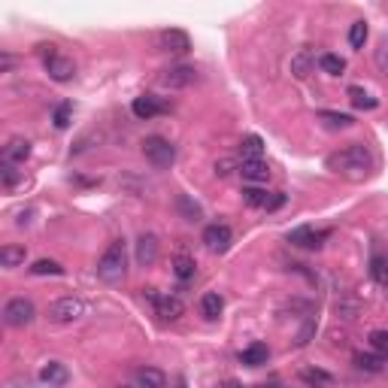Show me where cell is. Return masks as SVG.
I'll return each instance as SVG.
<instances>
[{
	"label": "cell",
	"instance_id": "obj_27",
	"mask_svg": "<svg viewBox=\"0 0 388 388\" xmlns=\"http://www.w3.org/2000/svg\"><path fill=\"white\" fill-rule=\"evenodd\" d=\"M319 67L325 70V73H331V76H343L346 61H343L340 55H334V52H325V55H319Z\"/></svg>",
	"mask_w": 388,
	"mask_h": 388
},
{
	"label": "cell",
	"instance_id": "obj_12",
	"mask_svg": "<svg viewBox=\"0 0 388 388\" xmlns=\"http://www.w3.org/2000/svg\"><path fill=\"white\" fill-rule=\"evenodd\" d=\"M155 261H158V237L143 234L137 240V264L140 267H152Z\"/></svg>",
	"mask_w": 388,
	"mask_h": 388
},
{
	"label": "cell",
	"instance_id": "obj_38",
	"mask_svg": "<svg viewBox=\"0 0 388 388\" xmlns=\"http://www.w3.org/2000/svg\"><path fill=\"white\" fill-rule=\"evenodd\" d=\"M376 67L382 73H388V43H382L376 49Z\"/></svg>",
	"mask_w": 388,
	"mask_h": 388
},
{
	"label": "cell",
	"instance_id": "obj_40",
	"mask_svg": "<svg viewBox=\"0 0 388 388\" xmlns=\"http://www.w3.org/2000/svg\"><path fill=\"white\" fill-rule=\"evenodd\" d=\"M10 67H12V55H6V52H3V55H0V70L6 73Z\"/></svg>",
	"mask_w": 388,
	"mask_h": 388
},
{
	"label": "cell",
	"instance_id": "obj_5",
	"mask_svg": "<svg viewBox=\"0 0 388 388\" xmlns=\"http://www.w3.org/2000/svg\"><path fill=\"white\" fill-rule=\"evenodd\" d=\"M146 301L155 307V316H161V321H176L185 312V303L176 294H161L158 288H146Z\"/></svg>",
	"mask_w": 388,
	"mask_h": 388
},
{
	"label": "cell",
	"instance_id": "obj_23",
	"mask_svg": "<svg viewBox=\"0 0 388 388\" xmlns=\"http://www.w3.org/2000/svg\"><path fill=\"white\" fill-rule=\"evenodd\" d=\"M312 64H316V61H312V52H310V49H303V52H297L292 58V73L297 79H307L312 73Z\"/></svg>",
	"mask_w": 388,
	"mask_h": 388
},
{
	"label": "cell",
	"instance_id": "obj_14",
	"mask_svg": "<svg viewBox=\"0 0 388 388\" xmlns=\"http://www.w3.org/2000/svg\"><path fill=\"white\" fill-rule=\"evenodd\" d=\"M67 367L61 364V361H49V364L40 367V382L49 385V388H61V385H67Z\"/></svg>",
	"mask_w": 388,
	"mask_h": 388
},
{
	"label": "cell",
	"instance_id": "obj_34",
	"mask_svg": "<svg viewBox=\"0 0 388 388\" xmlns=\"http://www.w3.org/2000/svg\"><path fill=\"white\" fill-rule=\"evenodd\" d=\"M0 179H3L6 188H12L15 183H19V170H15V164H10V161L0 164Z\"/></svg>",
	"mask_w": 388,
	"mask_h": 388
},
{
	"label": "cell",
	"instance_id": "obj_1",
	"mask_svg": "<svg viewBox=\"0 0 388 388\" xmlns=\"http://www.w3.org/2000/svg\"><path fill=\"white\" fill-rule=\"evenodd\" d=\"M328 170L337 173V176L343 179H352V183H361V179L370 176V170H373V152L364 146V143H349L340 152H331L328 155Z\"/></svg>",
	"mask_w": 388,
	"mask_h": 388
},
{
	"label": "cell",
	"instance_id": "obj_8",
	"mask_svg": "<svg viewBox=\"0 0 388 388\" xmlns=\"http://www.w3.org/2000/svg\"><path fill=\"white\" fill-rule=\"evenodd\" d=\"M230 243H234V230H230L228 225H210L203 230V246L210 252H216V255H225L230 249Z\"/></svg>",
	"mask_w": 388,
	"mask_h": 388
},
{
	"label": "cell",
	"instance_id": "obj_3",
	"mask_svg": "<svg viewBox=\"0 0 388 388\" xmlns=\"http://www.w3.org/2000/svg\"><path fill=\"white\" fill-rule=\"evenodd\" d=\"M88 312V303L82 297H58L55 303H49V321L52 325H73V321L85 319Z\"/></svg>",
	"mask_w": 388,
	"mask_h": 388
},
{
	"label": "cell",
	"instance_id": "obj_18",
	"mask_svg": "<svg viewBox=\"0 0 388 388\" xmlns=\"http://www.w3.org/2000/svg\"><path fill=\"white\" fill-rule=\"evenodd\" d=\"M355 364H358V370H367V373H382V370L388 367V355H379V352H358L355 355Z\"/></svg>",
	"mask_w": 388,
	"mask_h": 388
},
{
	"label": "cell",
	"instance_id": "obj_37",
	"mask_svg": "<svg viewBox=\"0 0 388 388\" xmlns=\"http://www.w3.org/2000/svg\"><path fill=\"white\" fill-rule=\"evenodd\" d=\"M179 210H183L185 216H188V221H197V219H201V206L192 203L188 197H179Z\"/></svg>",
	"mask_w": 388,
	"mask_h": 388
},
{
	"label": "cell",
	"instance_id": "obj_10",
	"mask_svg": "<svg viewBox=\"0 0 388 388\" xmlns=\"http://www.w3.org/2000/svg\"><path fill=\"white\" fill-rule=\"evenodd\" d=\"M158 49L167 55H185L188 49H192V40H188L185 31L170 28V31H161L158 34Z\"/></svg>",
	"mask_w": 388,
	"mask_h": 388
},
{
	"label": "cell",
	"instance_id": "obj_15",
	"mask_svg": "<svg viewBox=\"0 0 388 388\" xmlns=\"http://www.w3.org/2000/svg\"><path fill=\"white\" fill-rule=\"evenodd\" d=\"M240 176L246 179V183H252V185H261V183H267L270 179V167L264 161H243L240 164Z\"/></svg>",
	"mask_w": 388,
	"mask_h": 388
},
{
	"label": "cell",
	"instance_id": "obj_24",
	"mask_svg": "<svg viewBox=\"0 0 388 388\" xmlns=\"http://www.w3.org/2000/svg\"><path fill=\"white\" fill-rule=\"evenodd\" d=\"M319 119L325 121L328 128H334V130H340V128H352V125H355V119H352V115H346V112H334V110H321V112H319Z\"/></svg>",
	"mask_w": 388,
	"mask_h": 388
},
{
	"label": "cell",
	"instance_id": "obj_39",
	"mask_svg": "<svg viewBox=\"0 0 388 388\" xmlns=\"http://www.w3.org/2000/svg\"><path fill=\"white\" fill-rule=\"evenodd\" d=\"M285 203V194H270V201H267V210H279V206H282Z\"/></svg>",
	"mask_w": 388,
	"mask_h": 388
},
{
	"label": "cell",
	"instance_id": "obj_28",
	"mask_svg": "<svg viewBox=\"0 0 388 388\" xmlns=\"http://www.w3.org/2000/svg\"><path fill=\"white\" fill-rule=\"evenodd\" d=\"M243 201L249 206H261V210H267L270 192L267 188H261V185H249V188H243Z\"/></svg>",
	"mask_w": 388,
	"mask_h": 388
},
{
	"label": "cell",
	"instance_id": "obj_17",
	"mask_svg": "<svg viewBox=\"0 0 388 388\" xmlns=\"http://www.w3.org/2000/svg\"><path fill=\"white\" fill-rule=\"evenodd\" d=\"M134 382L140 388H167V376L158 367H140L134 373Z\"/></svg>",
	"mask_w": 388,
	"mask_h": 388
},
{
	"label": "cell",
	"instance_id": "obj_13",
	"mask_svg": "<svg viewBox=\"0 0 388 388\" xmlns=\"http://www.w3.org/2000/svg\"><path fill=\"white\" fill-rule=\"evenodd\" d=\"M46 70L55 82H70L73 76H76V64H73V58H64V55H55L52 61H46Z\"/></svg>",
	"mask_w": 388,
	"mask_h": 388
},
{
	"label": "cell",
	"instance_id": "obj_32",
	"mask_svg": "<svg viewBox=\"0 0 388 388\" xmlns=\"http://www.w3.org/2000/svg\"><path fill=\"white\" fill-rule=\"evenodd\" d=\"M303 382H310V385H331L334 379L331 373H325V370H303Z\"/></svg>",
	"mask_w": 388,
	"mask_h": 388
},
{
	"label": "cell",
	"instance_id": "obj_29",
	"mask_svg": "<svg viewBox=\"0 0 388 388\" xmlns=\"http://www.w3.org/2000/svg\"><path fill=\"white\" fill-rule=\"evenodd\" d=\"M31 273L34 276H61L64 267L58 261H52V258H40V261L31 264Z\"/></svg>",
	"mask_w": 388,
	"mask_h": 388
},
{
	"label": "cell",
	"instance_id": "obj_42",
	"mask_svg": "<svg viewBox=\"0 0 388 388\" xmlns=\"http://www.w3.org/2000/svg\"><path fill=\"white\" fill-rule=\"evenodd\" d=\"M115 388H140L137 382H121V385H115Z\"/></svg>",
	"mask_w": 388,
	"mask_h": 388
},
{
	"label": "cell",
	"instance_id": "obj_4",
	"mask_svg": "<svg viewBox=\"0 0 388 388\" xmlns=\"http://www.w3.org/2000/svg\"><path fill=\"white\" fill-rule=\"evenodd\" d=\"M143 155L152 167L167 170V167H173V161H176V146L164 137H146L143 140Z\"/></svg>",
	"mask_w": 388,
	"mask_h": 388
},
{
	"label": "cell",
	"instance_id": "obj_41",
	"mask_svg": "<svg viewBox=\"0 0 388 388\" xmlns=\"http://www.w3.org/2000/svg\"><path fill=\"white\" fill-rule=\"evenodd\" d=\"M216 388H243V385H237V382H230V379H228V382H219Z\"/></svg>",
	"mask_w": 388,
	"mask_h": 388
},
{
	"label": "cell",
	"instance_id": "obj_16",
	"mask_svg": "<svg viewBox=\"0 0 388 388\" xmlns=\"http://www.w3.org/2000/svg\"><path fill=\"white\" fill-rule=\"evenodd\" d=\"M28 155H31V143L24 137H12L3 149V161H10V164H24Z\"/></svg>",
	"mask_w": 388,
	"mask_h": 388
},
{
	"label": "cell",
	"instance_id": "obj_30",
	"mask_svg": "<svg viewBox=\"0 0 388 388\" xmlns=\"http://www.w3.org/2000/svg\"><path fill=\"white\" fill-rule=\"evenodd\" d=\"M370 276H373L379 285H388V255H373V258H370Z\"/></svg>",
	"mask_w": 388,
	"mask_h": 388
},
{
	"label": "cell",
	"instance_id": "obj_22",
	"mask_svg": "<svg viewBox=\"0 0 388 388\" xmlns=\"http://www.w3.org/2000/svg\"><path fill=\"white\" fill-rule=\"evenodd\" d=\"M240 155H243V161H261V155H264V140L261 137H243V143H240Z\"/></svg>",
	"mask_w": 388,
	"mask_h": 388
},
{
	"label": "cell",
	"instance_id": "obj_2",
	"mask_svg": "<svg viewBox=\"0 0 388 388\" xmlns=\"http://www.w3.org/2000/svg\"><path fill=\"white\" fill-rule=\"evenodd\" d=\"M97 276L110 285L121 282V279L128 276V249L121 240H112L106 246V252L101 255V261H97Z\"/></svg>",
	"mask_w": 388,
	"mask_h": 388
},
{
	"label": "cell",
	"instance_id": "obj_25",
	"mask_svg": "<svg viewBox=\"0 0 388 388\" xmlns=\"http://www.w3.org/2000/svg\"><path fill=\"white\" fill-rule=\"evenodd\" d=\"M349 101H352V106H358V110H376V106H379L376 97L367 94L361 85H352L349 88Z\"/></svg>",
	"mask_w": 388,
	"mask_h": 388
},
{
	"label": "cell",
	"instance_id": "obj_26",
	"mask_svg": "<svg viewBox=\"0 0 388 388\" xmlns=\"http://www.w3.org/2000/svg\"><path fill=\"white\" fill-rule=\"evenodd\" d=\"M194 270H197V264H194V258H188V255H176V258H173V273L183 279V282L194 279Z\"/></svg>",
	"mask_w": 388,
	"mask_h": 388
},
{
	"label": "cell",
	"instance_id": "obj_33",
	"mask_svg": "<svg viewBox=\"0 0 388 388\" xmlns=\"http://www.w3.org/2000/svg\"><path fill=\"white\" fill-rule=\"evenodd\" d=\"M70 115H73V106L70 103H61V106H58V110L52 112V121H55V128H67L70 125Z\"/></svg>",
	"mask_w": 388,
	"mask_h": 388
},
{
	"label": "cell",
	"instance_id": "obj_35",
	"mask_svg": "<svg viewBox=\"0 0 388 388\" xmlns=\"http://www.w3.org/2000/svg\"><path fill=\"white\" fill-rule=\"evenodd\" d=\"M370 346H373V352L388 355V331H373L370 334Z\"/></svg>",
	"mask_w": 388,
	"mask_h": 388
},
{
	"label": "cell",
	"instance_id": "obj_7",
	"mask_svg": "<svg viewBox=\"0 0 388 388\" xmlns=\"http://www.w3.org/2000/svg\"><path fill=\"white\" fill-rule=\"evenodd\" d=\"M158 82L164 88H188L197 82V70L192 67V64H173V67L161 70Z\"/></svg>",
	"mask_w": 388,
	"mask_h": 388
},
{
	"label": "cell",
	"instance_id": "obj_20",
	"mask_svg": "<svg viewBox=\"0 0 388 388\" xmlns=\"http://www.w3.org/2000/svg\"><path fill=\"white\" fill-rule=\"evenodd\" d=\"M24 258H28V249H24V246H3V249H0V264H3L6 270H12V267H22L24 264Z\"/></svg>",
	"mask_w": 388,
	"mask_h": 388
},
{
	"label": "cell",
	"instance_id": "obj_21",
	"mask_svg": "<svg viewBox=\"0 0 388 388\" xmlns=\"http://www.w3.org/2000/svg\"><path fill=\"white\" fill-rule=\"evenodd\" d=\"M221 310H225V301H221L219 292H206V294L201 297V312H203L206 319H219Z\"/></svg>",
	"mask_w": 388,
	"mask_h": 388
},
{
	"label": "cell",
	"instance_id": "obj_6",
	"mask_svg": "<svg viewBox=\"0 0 388 388\" xmlns=\"http://www.w3.org/2000/svg\"><path fill=\"white\" fill-rule=\"evenodd\" d=\"M37 316V310H34V303L28 301V297H12L10 303L3 307V321L10 328H24V325H31Z\"/></svg>",
	"mask_w": 388,
	"mask_h": 388
},
{
	"label": "cell",
	"instance_id": "obj_31",
	"mask_svg": "<svg viewBox=\"0 0 388 388\" xmlns=\"http://www.w3.org/2000/svg\"><path fill=\"white\" fill-rule=\"evenodd\" d=\"M367 24L364 22H355L352 28H349V43H352V49H364V43H367Z\"/></svg>",
	"mask_w": 388,
	"mask_h": 388
},
{
	"label": "cell",
	"instance_id": "obj_19",
	"mask_svg": "<svg viewBox=\"0 0 388 388\" xmlns=\"http://www.w3.org/2000/svg\"><path fill=\"white\" fill-rule=\"evenodd\" d=\"M267 358H270V349L264 343H252L249 349L240 352V361L246 367H261V364H267Z\"/></svg>",
	"mask_w": 388,
	"mask_h": 388
},
{
	"label": "cell",
	"instance_id": "obj_9",
	"mask_svg": "<svg viewBox=\"0 0 388 388\" xmlns=\"http://www.w3.org/2000/svg\"><path fill=\"white\" fill-rule=\"evenodd\" d=\"M328 240V230H316L310 225H301L294 230H288V243L292 246H301V249H321Z\"/></svg>",
	"mask_w": 388,
	"mask_h": 388
},
{
	"label": "cell",
	"instance_id": "obj_11",
	"mask_svg": "<svg viewBox=\"0 0 388 388\" xmlns=\"http://www.w3.org/2000/svg\"><path fill=\"white\" fill-rule=\"evenodd\" d=\"M130 110H134L137 119H155V115L167 112L170 106L164 101H158V97H152V94H143V97H137V101L130 103Z\"/></svg>",
	"mask_w": 388,
	"mask_h": 388
},
{
	"label": "cell",
	"instance_id": "obj_36",
	"mask_svg": "<svg viewBox=\"0 0 388 388\" xmlns=\"http://www.w3.org/2000/svg\"><path fill=\"white\" fill-rule=\"evenodd\" d=\"M234 170H240V164H237L234 158H221V161H216V176L225 179V176H230Z\"/></svg>",
	"mask_w": 388,
	"mask_h": 388
}]
</instances>
